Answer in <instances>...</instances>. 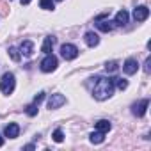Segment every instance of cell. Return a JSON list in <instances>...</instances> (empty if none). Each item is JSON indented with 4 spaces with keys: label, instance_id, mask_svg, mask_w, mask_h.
Wrapping results in <instances>:
<instances>
[{
    "label": "cell",
    "instance_id": "obj_1",
    "mask_svg": "<svg viewBox=\"0 0 151 151\" xmlns=\"http://www.w3.org/2000/svg\"><path fill=\"white\" fill-rule=\"evenodd\" d=\"M114 87H116L114 78H110V77H96L94 87H93V96H94L96 100L103 101V100H107V98L112 96Z\"/></svg>",
    "mask_w": 151,
    "mask_h": 151
},
{
    "label": "cell",
    "instance_id": "obj_22",
    "mask_svg": "<svg viewBox=\"0 0 151 151\" xmlns=\"http://www.w3.org/2000/svg\"><path fill=\"white\" fill-rule=\"evenodd\" d=\"M27 114H29L30 117H34V116L37 114V105H36V103H32V105H29V107H27Z\"/></svg>",
    "mask_w": 151,
    "mask_h": 151
},
{
    "label": "cell",
    "instance_id": "obj_7",
    "mask_svg": "<svg viewBox=\"0 0 151 151\" xmlns=\"http://www.w3.org/2000/svg\"><path fill=\"white\" fill-rule=\"evenodd\" d=\"M147 16H149V9H147L146 6H139V7L133 9V18H135V22H144V20H147Z\"/></svg>",
    "mask_w": 151,
    "mask_h": 151
},
{
    "label": "cell",
    "instance_id": "obj_2",
    "mask_svg": "<svg viewBox=\"0 0 151 151\" xmlns=\"http://www.w3.org/2000/svg\"><path fill=\"white\" fill-rule=\"evenodd\" d=\"M14 86H16L14 75L13 73H4L2 80H0V91H2L4 94H11L14 91Z\"/></svg>",
    "mask_w": 151,
    "mask_h": 151
},
{
    "label": "cell",
    "instance_id": "obj_11",
    "mask_svg": "<svg viewBox=\"0 0 151 151\" xmlns=\"http://www.w3.org/2000/svg\"><path fill=\"white\" fill-rule=\"evenodd\" d=\"M96 27L101 30V32H110L112 29H114V22H110V20H98L96 22Z\"/></svg>",
    "mask_w": 151,
    "mask_h": 151
},
{
    "label": "cell",
    "instance_id": "obj_19",
    "mask_svg": "<svg viewBox=\"0 0 151 151\" xmlns=\"http://www.w3.org/2000/svg\"><path fill=\"white\" fill-rule=\"evenodd\" d=\"M105 69H107L109 73H114V71H117V69H119V66H117V62H116V60H110V62H107V64H105Z\"/></svg>",
    "mask_w": 151,
    "mask_h": 151
},
{
    "label": "cell",
    "instance_id": "obj_21",
    "mask_svg": "<svg viewBox=\"0 0 151 151\" xmlns=\"http://www.w3.org/2000/svg\"><path fill=\"white\" fill-rule=\"evenodd\" d=\"M52 139H53L55 142H62V140H64V133H62V130H55V132L52 133Z\"/></svg>",
    "mask_w": 151,
    "mask_h": 151
},
{
    "label": "cell",
    "instance_id": "obj_3",
    "mask_svg": "<svg viewBox=\"0 0 151 151\" xmlns=\"http://www.w3.org/2000/svg\"><path fill=\"white\" fill-rule=\"evenodd\" d=\"M57 66H59L57 57L52 55V53H46V57L41 60V71H45V73H52V71H55Z\"/></svg>",
    "mask_w": 151,
    "mask_h": 151
},
{
    "label": "cell",
    "instance_id": "obj_9",
    "mask_svg": "<svg viewBox=\"0 0 151 151\" xmlns=\"http://www.w3.org/2000/svg\"><path fill=\"white\" fill-rule=\"evenodd\" d=\"M4 135L9 137V139H16V137L20 135V126H18L16 123H9V124L6 126V130H4Z\"/></svg>",
    "mask_w": 151,
    "mask_h": 151
},
{
    "label": "cell",
    "instance_id": "obj_12",
    "mask_svg": "<svg viewBox=\"0 0 151 151\" xmlns=\"http://www.w3.org/2000/svg\"><path fill=\"white\" fill-rule=\"evenodd\" d=\"M84 41H86V45L87 46H96L98 43H100V37H98V34H94V32H86V36H84Z\"/></svg>",
    "mask_w": 151,
    "mask_h": 151
},
{
    "label": "cell",
    "instance_id": "obj_8",
    "mask_svg": "<svg viewBox=\"0 0 151 151\" xmlns=\"http://www.w3.org/2000/svg\"><path fill=\"white\" fill-rule=\"evenodd\" d=\"M137 69H139V62H137L135 59H126V60H124L123 71H124L126 75H133V73H137Z\"/></svg>",
    "mask_w": 151,
    "mask_h": 151
},
{
    "label": "cell",
    "instance_id": "obj_26",
    "mask_svg": "<svg viewBox=\"0 0 151 151\" xmlns=\"http://www.w3.org/2000/svg\"><path fill=\"white\" fill-rule=\"evenodd\" d=\"M2 144H4V139H2V137H0V146H2Z\"/></svg>",
    "mask_w": 151,
    "mask_h": 151
},
{
    "label": "cell",
    "instance_id": "obj_14",
    "mask_svg": "<svg viewBox=\"0 0 151 151\" xmlns=\"http://www.w3.org/2000/svg\"><path fill=\"white\" fill-rule=\"evenodd\" d=\"M128 23V13L123 9V11H119L117 14H116V20H114V25H119V27H124Z\"/></svg>",
    "mask_w": 151,
    "mask_h": 151
},
{
    "label": "cell",
    "instance_id": "obj_16",
    "mask_svg": "<svg viewBox=\"0 0 151 151\" xmlns=\"http://www.w3.org/2000/svg\"><path fill=\"white\" fill-rule=\"evenodd\" d=\"M89 137H91V142H93V144H101V142L105 140V137H103V132H100V130L93 132Z\"/></svg>",
    "mask_w": 151,
    "mask_h": 151
},
{
    "label": "cell",
    "instance_id": "obj_4",
    "mask_svg": "<svg viewBox=\"0 0 151 151\" xmlns=\"http://www.w3.org/2000/svg\"><path fill=\"white\" fill-rule=\"evenodd\" d=\"M60 55L66 59V60H73V59H77L78 57V48L71 45V43H64L60 46Z\"/></svg>",
    "mask_w": 151,
    "mask_h": 151
},
{
    "label": "cell",
    "instance_id": "obj_15",
    "mask_svg": "<svg viewBox=\"0 0 151 151\" xmlns=\"http://www.w3.org/2000/svg\"><path fill=\"white\" fill-rule=\"evenodd\" d=\"M94 126H96V130H100V132H103V133H105V132H109V130L112 128L110 121H107V119H100Z\"/></svg>",
    "mask_w": 151,
    "mask_h": 151
},
{
    "label": "cell",
    "instance_id": "obj_6",
    "mask_svg": "<svg viewBox=\"0 0 151 151\" xmlns=\"http://www.w3.org/2000/svg\"><path fill=\"white\" fill-rule=\"evenodd\" d=\"M66 103V96L64 94H52L50 96V100H48V109L50 110H55V109H59V107H62Z\"/></svg>",
    "mask_w": 151,
    "mask_h": 151
},
{
    "label": "cell",
    "instance_id": "obj_17",
    "mask_svg": "<svg viewBox=\"0 0 151 151\" xmlns=\"http://www.w3.org/2000/svg\"><path fill=\"white\" fill-rule=\"evenodd\" d=\"M39 7L45 11H52L53 9V0H39Z\"/></svg>",
    "mask_w": 151,
    "mask_h": 151
},
{
    "label": "cell",
    "instance_id": "obj_24",
    "mask_svg": "<svg viewBox=\"0 0 151 151\" xmlns=\"http://www.w3.org/2000/svg\"><path fill=\"white\" fill-rule=\"evenodd\" d=\"M149 62H151V60H149V57H147V60H146V71H147V73H149Z\"/></svg>",
    "mask_w": 151,
    "mask_h": 151
},
{
    "label": "cell",
    "instance_id": "obj_20",
    "mask_svg": "<svg viewBox=\"0 0 151 151\" xmlns=\"http://www.w3.org/2000/svg\"><path fill=\"white\" fill-rule=\"evenodd\" d=\"M114 84L117 86V89H126L128 87V80H124V78H114Z\"/></svg>",
    "mask_w": 151,
    "mask_h": 151
},
{
    "label": "cell",
    "instance_id": "obj_25",
    "mask_svg": "<svg viewBox=\"0 0 151 151\" xmlns=\"http://www.w3.org/2000/svg\"><path fill=\"white\" fill-rule=\"evenodd\" d=\"M20 2H22V6H27V4L30 2V0H20Z\"/></svg>",
    "mask_w": 151,
    "mask_h": 151
},
{
    "label": "cell",
    "instance_id": "obj_23",
    "mask_svg": "<svg viewBox=\"0 0 151 151\" xmlns=\"http://www.w3.org/2000/svg\"><path fill=\"white\" fill-rule=\"evenodd\" d=\"M43 100H45V93H39V94H36V96H34V103H36V105H39Z\"/></svg>",
    "mask_w": 151,
    "mask_h": 151
},
{
    "label": "cell",
    "instance_id": "obj_10",
    "mask_svg": "<svg viewBox=\"0 0 151 151\" xmlns=\"http://www.w3.org/2000/svg\"><path fill=\"white\" fill-rule=\"evenodd\" d=\"M20 53H22L23 57H32V53H34V45H32V41H23V43L20 45Z\"/></svg>",
    "mask_w": 151,
    "mask_h": 151
},
{
    "label": "cell",
    "instance_id": "obj_13",
    "mask_svg": "<svg viewBox=\"0 0 151 151\" xmlns=\"http://www.w3.org/2000/svg\"><path fill=\"white\" fill-rule=\"evenodd\" d=\"M53 45H55V37H53V36H46V37H45V43H43V46H41V52H43V53H52Z\"/></svg>",
    "mask_w": 151,
    "mask_h": 151
},
{
    "label": "cell",
    "instance_id": "obj_5",
    "mask_svg": "<svg viewBox=\"0 0 151 151\" xmlns=\"http://www.w3.org/2000/svg\"><path fill=\"white\" fill-rule=\"evenodd\" d=\"M147 107H149V100H147V98H144V100H140V101H137V103H133V105H132V112H133V116L142 117V116L146 114Z\"/></svg>",
    "mask_w": 151,
    "mask_h": 151
},
{
    "label": "cell",
    "instance_id": "obj_18",
    "mask_svg": "<svg viewBox=\"0 0 151 151\" xmlns=\"http://www.w3.org/2000/svg\"><path fill=\"white\" fill-rule=\"evenodd\" d=\"M9 55H11V59H13V60H16V62L22 59L20 50H18V48H14V46H11V48H9Z\"/></svg>",
    "mask_w": 151,
    "mask_h": 151
}]
</instances>
